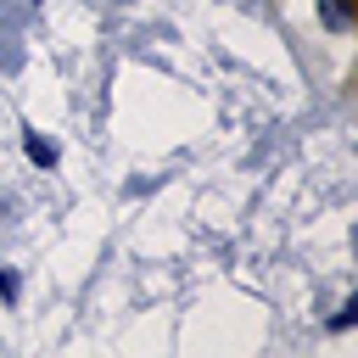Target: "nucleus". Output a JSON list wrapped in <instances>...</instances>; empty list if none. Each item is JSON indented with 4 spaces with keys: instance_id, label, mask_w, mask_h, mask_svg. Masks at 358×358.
Listing matches in <instances>:
<instances>
[{
    "instance_id": "obj_3",
    "label": "nucleus",
    "mask_w": 358,
    "mask_h": 358,
    "mask_svg": "<svg viewBox=\"0 0 358 358\" xmlns=\"http://www.w3.org/2000/svg\"><path fill=\"white\" fill-rule=\"evenodd\" d=\"M352 313H358V296H347V302H341V313H336L330 324H336V330H347V324H352Z\"/></svg>"
},
{
    "instance_id": "obj_1",
    "label": "nucleus",
    "mask_w": 358,
    "mask_h": 358,
    "mask_svg": "<svg viewBox=\"0 0 358 358\" xmlns=\"http://www.w3.org/2000/svg\"><path fill=\"white\" fill-rule=\"evenodd\" d=\"M319 11H324V28H347L352 22V6L347 0H319Z\"/></svg>"
},
{
    "instance_id": "obj_2",
    "label": "nucleus",
    "mask_w": 358,
    "mask_h": 358,
    "mask_svg": "<svg viewBox=\"0 0 358 358\" xmlns=\"http://www.w3.org/2000/svg\"><path fill=\"white\" fill-rule=\"evenodd\" d=\"M22 145H28V157H34V162H45V168L56 162V145H50V140H39V134H28Z\"/></svg>"
}]
</instances>
